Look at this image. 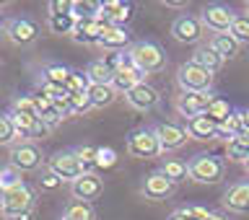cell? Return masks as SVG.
<instances>
[{
  "label": "cell",
  "instance_id": "obj_27",
  "mask_svg": "<svg viewBox=\"0 0 249 220\" xmlns=\"http://www.w3.org/2000/svg\"><path fill=\"white\" fill-rule=\"evenodd\" d=\"M86 75H89L91 85H112V78H114V73H112V70H109L101 60L91 62V65L86 68Z\"/></svg>",
  "mask_w": 249,
  "mask_h": 220
},
{
  "label": "cell",
  "instance_id": "obj_25",
  "mask_svg": "<svg viewBox=\"0 0 249 220\" xmlns=\"http://www.w3.org/2000/svg\"><path fill=\"white\" fill-rule=\"evenodd\" d=\"M226 153H229V161L247 163V158H249V137L247 135H233L229 143H226Z\"/></svg>",
  "mask_w": 249,
  "mask_h": 220
},
{
  "label": "cell",
  "instance_id": "obj_4",
  "mask_svg": "<svg viewBox=\"0 0 249 220\" xmlns=\"http://www.w3.org/2000/svg\"><path fill=\"white\" fill-rule=\"evenodd\" d=\"M29 210H34V189H31L29 184H21L11 192H3V197H0V213L8 220L21 218L23 213H29Z\"/></svg>",
  "mask_w": 249,
  "mask_h": 220
},
{
  "label": "cell",
  "instance_id": "obj_44",
  "mask_svg": "<svg viewBox=\"0 0 249 220\" xmlns=\"http://www.w3.org/2000/svg\"><path fill=\"white\" fill-rule=\"evenodd\" d=\"M62 119H65V117H62L57 109H52V112H47V114L39 117V122H42L47 130H52V127H57V124H62Z\"/></svg>",
  "mask_w": 249,
  "mask_h": 220
},
{
  "label": "cell",
  "instance_id": "obj_5",
  "mask_svg": "<svg viewBox=\"0 0 249 220\" xmlns=\"http://www.w3.org/2000/svg\"><path fill=\"white\" fill-rule=\"evenodd\" d=\"M47 171H52L60 182H70L73 184L75 179H81L86 174V166L81 163V158L75 155V151H62L54 153L50 161H47Z\"/></svg>",
  "mask_w": 249,
  "mask_h": 220
},
{
  "label": "cell",
  "instance_id": "obj_18",
  "mask_svg": "<svg viewBox=\"0 0 249 220\" xmlns=\"http://www.w3.org/2000/svg\"><path fill=\"white\" fill-rule=\"evenodd\" d=\"M171 192H174V182L166 179L161 171H156L143 182V194L148 200H166Z\"/></svg>",
  "mask_w": 249,
  "mask_h": 220
},
{
  "label": "cell",
  "instance_id": "obj_43",
  "mask_svg": "<svg viewBox=\"0 0 249 220\" xmlns=\"http://www.w3.org/2000/svg\"><path fill=\"white\" fill-rule=\"evenodd\" d=\"M122 60H124V52H107L104 57H101V62H104L112 73H117V70L122 68Z\"/></svg>",
  "mask_w": 249,
  "mask_h": 220
},
{
  "label": "cell",
  "instance_id": "obj_41",
  "mask_svg": "<svg viewBox=\"0 0 249 220\" xmlns=\"http://www.w3.org/2000/svg\"><path fill=\"white\" fill-rule=\"evenodd\" d=\"M13 112H16V114H26V117H34V119H39L36 106H34V99H31V96L16 99V101H13Z\"/></svg>",
  "mask_w": 249,
  "mask_h": 220
},
{
  "label": "cell",
  "instance_id": "obj_19",
  "mask_svg": "<svg viewBox=\"0 0 249 220\" xmlns=\"http://www.w3.org/2000/svg\"><path fill=\"white\" fill-rule=\"evenodd\" d=\"M127 42H130V31L122 26H104L99 34V47H104L109 52H120Z\"/></svg>",
  "mask_w": 249,
  "mask_h": 220
},
{
  "label": "cell",
  "instance_id": "obj_26",
  "mask_svg": "<svg viewBox=\"0 0 249 220\" xmlns=\"http://www.w3.org/2000/svg\"><path fill=\"white\" fill-rule=\"evenodd\" d=\"M89 99H91L93 109H104L109 104H114L117 91L112 88V85H91V88H89Z\"/></svg>",
  "mask_w": 249,
  "mask_h": 220
},
{
  "label": "cell",
  "instance_id": "obj_32",
  "mask_svg": "<svg viewBox=\"0 0 249 220\" xmlns=\"http://www.w3.org/2000/svg\"><path fill=\"white\" fill-rule=\"evenodd\" d=\"M23 179H21V171L13 169V166H5L0 169V192H11L16 186H21Z\"/></svg>",
  "mask_w": 249,
  "mask_h": 220
},
{
  "label": "cell",
  "instance_id": "obj_8",
  "mask_svg": "<svg viewBox=\"0 0 249 220\" xmlns=\"http://www.w3.org/2000/svg\"><path fill=\"white\" fill-rule=\"evenodd\" d=\"M11 166L23 171H34L42 166V151L34 143H18L11 148Z\"/></svg>",
  "mask_w": 249,
  "mask_h": 220
},
{
  "label": "cell",
  "instance_id": "obj_34",
  "mask_svg": "<svg viewBox=\"0 0 249 220\" xmlns=\"http://www.w3.org/2000/svg\"><path fill=\"white\" fill-rule=\"evenodd\" d=\"M161 174L177 184V182H184V179L190 176V171H187V163H182V161H166L161 169Z\"/></svg>",
  "mask_w": 249,
  "mask_h": 220
},
{
  "label": "cell",
  "instance_id": "obj_13",
  "mask_svg": "<svg viewBox=\"0 0 249 220\" xmlns=\"http://www.w3.org/2000/svg\"><path fill=\"white\" fill-rule=\"evenodd\" d=\"M5 34H8V39H11L13 44L26 47V44H31L39 36V29H36V23L29 21V18H11L5 23Z\"/></svg>",
  "mask_w": 249,
  "mask_h": 220
},
{
  "label": "cell",
  "instance_id": "obj_22",
  "mask_svg": "<svg viewBox=\"0 0 249 220\" xmlns=\"http://www.w3.org/2000/svg\"><path fill=\"white\" fill-rule=\"evenodd\" d=\"M192 62H195V65H200L202 70H208V73H218V70L223 68L226 60L208 44V47H200V50L192 54Z\"/></svg>",
  "mask_w": 249,
  "mask_h": 220
},
{
  "label": "cell",
  "instance_id": "obj_33",
  "mask_svg": "<svg viewBox=\"0 0 249 220\" xmlns=\"http://www.w3.org/2000/svg\"><path fill=\"white\" fill-rule=\"evenodd\" d=\"M101 11V3H91V0H75L73 3V18L81 21V18H96V13Z\"/></svg>",
  "mask_w": 249,
  "mask_h": 220
},
{
  "label": "cell",
  "instance_id": "obj_54",
  "mask_svg": "<svg viewBox=\"0 0 249 220\" xmlns=\"http://www.w3.org/2000/svg\"><path fill=\"white\" fill-rule=\"evenodd\" d=\"M0 26H3V16H0Z\"/></svg>",
  "mask_w": 249,
  "mask_h": 220
},
{
  "label": "cell",
  "instance_id": "obj_31",
  "mask_svg": "<svg viewBox=\"0 0 249 220\" xmlns=\"http://www.w3.org/2000/svg\"><path fill=\"white\" fill-rule=\"evenodd\" d=\"M68 78H70V68H65V65H47L44 68V83H52V85L65 88Z\"/></svg>",
  "mask_w": 249,
  "mask_h": 220
},
{
  "label": "cell",
  "instance_id": "obj_28",
  "mask_svg": "<svg viewBox=\"0 0 249 220\" xmlns=\"http://www.w3.org/2000/svg\"><path fill=\"white\" fill-rule=\"evenodd\" d=\"M233 112V109L229 106V101L226 99H218V96H213V101H210V106H208V112H205V117L210 122H215V124H221V122H226L229 119V114Z\"/></svg>",
  "mask_w": 249,
  "mask_h": 220
},
{
  "label": "cell",
  "instance_id": "obj_51",
  "mask_svg": "<svg viewBox=\"0 0 249 220\" xmlns=\"http://www.w3.org/2000/svg\"><path fill=\"white\" fill-rule=\"evenodd\" d=\"M244 124L249 127V109H244Z\"/></svg>",
  "mask_w": 249,
  "mask_h": 220
},
{
  "label": "cell",
  "instance_id": "obj_38",
  "mask_svg": "<svg viewBox=\"0 0 249 220\" xmlns=\"http://www.w3.org/2000/svg\"><path fill=\"white\" fill-rule=\"evenodd\" d=\"M16 137H18V130H16L11 114H3L0 117V145H11Z\"/></svg>",
  "mask_w": 249,
  "mask_h": 220
},
{
  "label": "cell",
  "instance_id": "obj_24",
  "mask_svg": "<svg viewBox=\"0 0 249 220\" xmlns=\"http://www.w3.org/2000/svg\"><path fill=\"white\" fill-rule=\"evenodd\" d=\"M210 47L221 54L223 60H233L239 54V42L233 39L231 34H213V39H210Z\"/></svg>",
  "mask_w": 249,
  "mask_h": 220
},
{
  "label": "cell",
  "instance_id": "obj_49",
  "mask_svg": "<svg viewBox=\"0 0 249 220\" xmlns=\"http://www.w3.org/2000/svg\"><path fill=\"white\" fill-rule=\"evenodd\" d=\"M31 218H34V210H29V213H23L21 218H16V220H31Z\"/></svg>",
  "mask_w": 249,
  "mask_h": 220
},
{
  "label": "cell",
  "instance_id": "obj_50",
  "mask_svg": "<svg viewBox=\"0 0 249 220\" xmlns=\"http://www.w3.org/2000/svg\"><path fill=\"white\" fill-rule=\"evenodd\" d=\"M205 220H226V218H223V215H218V213H210Z\"/></svg>",
  "mask_w": 249,
  "mask_h": 220
},
{
  "label": "cell",
  "instance_id": "obj_53",
  "mask_svg": "<svg viewBox=\"0 0 249 220\" xmlns=\"http://www.w3.org/2000/svg\"><path fill=\"white\" fill-rule=\"evenodd\" d=\"M0 220H8V218H5V215H3V213H0Z\"/></svg>",
  "mask_w": 249,
  "mask_h": 220
},
{
  "label": "cell",
  "instance_id": "obj_10",
  "mask_svg": "<svg viewBox=\"0 0 249 220\" xmlns=\"http://www.w3.org/2000/svg\"><path fill=\"white\" fill-rule=\"evenodd\" d=\"M156 132V137H159V143H161V151L166 153V151H179L184 143H187V130L184 127H179L177 122H161V124H156L153 127Z\"/></svg>",
  "mask_w": 249,
  "mask_h": 220
},
{
  "label": "cell",
  "instance_id": "obj_12",
  "mask_svg": "<svg viewBox=\"0 0 249 220\" xmlns=\"http://www.w3.org/2000/svg\"><path fill=\"white\" fill-rule=\"evenodd\" d=\"M138 83H143V73L132 65V57L127 52H124V60H122V68L114 73V78H112V88L120 93V91H124V93H130L132 88H135Z\"/></svg>",
  "mask_w": 249,
  "mask_h": 220
},
{
  "label": "cell",
  "instance_id": "obj_21",
  "mask_svg": "<svg viewBox=\"0 0 249 220\" xmlns=\"http://www.w3.org/2000/svg\"><path fill=\"white\" fill-rule=\"evenodd\" d=\"M187 135H190L192 140H213L215 132H218V124L210 122L205 114L200 117H192V119H187Z\"/></svg>",
  "mask_w": 249,
  "mask_h": 220
},
{
  "label": "cell",
  "instance_id": "obj_52",
  "mask_svg": "<svg viewBox=\"0 0 249 220\" xmlns=\"http://www.w3.org/2000/svg\"><path fill=\"white\" fill-rule=\"evenodd\" d=\"M244 169H247V174H249V158H247V163H244Z\"/></svg>",
  "mask_w": 249,
  "mask_h": 220
},
{
  "label": "cell",
  "instance_id": "obj_45",
  "mask_svg": "<svg viewBox=\"0 0 249 220\" xmlns=\"http://www.w3.org/2000/svg\"><path fill=\"white\" fill-rule=\"evenodd\" d=\"M70 11H73L70 0H52L50 3V16H68Z\"/></svg>",
  "mask_w": 249,
  "mask_h": 220
},
{
  "label": "cell",
  "instance_id": "obj_1",
  "mask_svg": "<svg viewBox=\"0 0 249 220\" xmlns=\"http://www.w3.org/2000/svg\"><path fill=\"white\" fill-rule=\"evenodd\" d=\"M130 57H132V65H135L140 73H161L166 68V52L161 50L156 42H138L130 47Z\"/></svg>",
  "mask_w": 249,
  "mask_h": 220
},
{
  "label": "cell",
  "instance_id": "obj_42",
  "mask_svg": "<svg viewBox=\"0 0 249 220\" xmlns=\"http://www.w3.org/2000/svg\"><path fill=\"white\" fill-rule=\"evenodd\" d=\"M75 155H78V158H81V163H83V166L89 169V166H93V163H96L99 148H93V145H81V148H78V151H75Z\"/></svg>",
  "mask_w": 249,
  "mask_h": 220
},
{
  "label": "cell",
  "instance_id": "obj_55",
  "mask_svg": "<svg viewBox=\"0 0 249 220\" xmlns=\"http://www.w3.org/2000/svg\"><path fill=\"white\" fill-rule=\"evenodd\" d=\"M247 11H249V3H247Z\"/></svg>",
  "mask_w": 249,
  "mask_h": 220
},
{
  "label": "cell",
  "instance_id": "obj_2",
  "mask_svg": "<svg viewBox=\"0 0 249 220\" xmlns=\"http://www.w3.org/2000/svg\"><path fill=\"white\" fill-rule=\"evenodd\" d=\"M187 171H190L192 182L218 184L226 174V163L221 158H215V155H210V153H197L190 163H187Z\"/></svg>",
  "mask_w": 249,
  "mask_h": 220
},
{
  "label": "cell",
  "instance_id": "obj_23",
  "mask_svg": "<svg viewBox=\"0 0 249 220\" xmlns=\"http://www.w3.org/2000/svg\"><path fill=\"white\" fill-rule=\"evenodd\" d=\"M244 130H247V124H244V112H231L229 119L218 124L215 137H223L226 143H229L233 135H244Z\"/></svg>",
  "mask_w": 249,
  "mask_h": 220
},
{
  "label": "cell",
  "instance_id": "obj_16",
  "mask_svg": "<svg viewBox=\"0 0 249 220\" xmlns=\"http://www.w3.org/2000/svg\"><path fill=\"white\" fill-rule=\"evenodd\" d=\"M101 16H104L112 26L124 29V23H130L132 16H135V5L122 3V0H107V3H101Z\"/></svg>",
  "mask_w": 249,
  "mask_h": 220
},
{
  "label": "cell",
  "instance_id": "obj_35",
  "mask_svg": "<svg viewBox=\"0 0 249 220\" xmlns=\"http://www.w3.org/2000/svg\"><path fill=\"white\" fill-rule=\"evenodd\" d=\"M73 29H75L73 13H68V16H50V31H52V34H73Z\"/></svg>",
  "mask_w": 249,
  "mask_h": 220
},
{
  "label": "cell",
  "instance_id": "obj_47",
  "mask_svg": "<svg viewBox=\"0 0 249 220\" xmlns=\"http://www.w3.org/2000/svg\"><path fill=\"white\" fill-rule=\"evenodd\" d=\"M39 184H42V189H50V192H52V189H57V186H60L62 182L52 174V171H44L42 179H39Z\"/></svg>",
  "mask_w": 249,
  "mask_h": 220
},
{
  "label": "cell",
  "instance_id": "obj_15",
  "mask_svg": "<svg viewBox=\"0 0 249 220\" xmlns=\"http://www.w3.org/2000/svg\"><path fill=\"white\" fill-rule=\"evenodd\" d=\"M124 99H127V104L132 109H138V112H151V109L159 104V91L143 81V83H138L130 93H124Z\"/></svg>",
  "mask_w": 249,
  "mask_h": 220
},
{
  "label": "cell",
  "instance_id": "obj_30",
  "mask_svg": "<svg viewBox=\"0 0 249 220\" xmlns=\"http://www.w3.org/2000/svg\"><path fill=\"white\" fill-rule=\"evenodd\" d=\"M89 88H91L89 75H86L83 70H70V78H68V83H65V91H68V93H89Z\"/></svg>",
  "mask_w": 249,
  "mask_h": 220
},
{
  "label": "cell",
  "instance_id": "obj_17",
  "mask_svg": "<svg viewBox=\"0 0 249 220\" xmlns=\"http://www.w3.org/2000/svg\"><path fill=\"white\" fill-rule=\"evenodd\" d=\"M223 207L231 213H249V182L229 186V192L223 194Z\"/></svg>",
  "mask_w": 249,
  "mask_h": 220
},
{
  "label": "cell",
  "instance_id": "obj_11",
  "mask_svg": "<svg viewBox=\"0 0 249 220\" xmlns=\"http://www.w3.org/2000/svg\"><path fill=\"white\" fill-rule=\"evenodd\" d=\"M210 101H213V96L210 93H179L177 96V112L187 117V119H192V117H200L208 112Z\"/></svg>",
  "mask_w": 249,
  "mask_h": 220
},
{
  "label": "cell",
  "instance_id": "obj_14",
  "mask_svg": "<svg viewBox=\"0 0 249 220\" xmlns=\"http://www.w3.org/2000/svg\"><path fill=\"white\" fill-rule=\"evenodd\" d=\"M101 192H104V184H101V179L96 174H83L81 179H75V182L70 184V194H73L78 202H91V200H96Z\"/></svg>",
  "mask_w": 249,
  "mask_h": 220
},
{
  "label": "cell",
  "instance_id": "obj_48",
  "mask_svg": "<svg viewBox=\"0 0 249 220\" xmlns=\"http://www.w3.org/2000/svg\"><path fill=\"white\" fill-rule=\"evenodd\" d=\"M166 8H187V3H182V0H166Z\"/></svg>",
  "mask_w": 249,
  "mask_h": 220
},
{
  "label": "cell",
  "instance_id": "obj_20",
  "mask_svg": "<svg viewBox=\"0 0 249 220\" xmlns=\"http://www.w3.org/2000/svg\"><path fill=\"white\" fill-rule=\"evenodd\" d=\"M101 29H104V26H101L96 18H81V21H75L73 39L78 44H99Z\"/></svg>",
  "mask_w": 249,
  "mask_h": 220
},
{
  "label": "cell",
  "instance_id": "obj_46",
  "mask_svg": "<svg viewBox=\"0 0 249 220\" xmlns=\"http://www.w3.org/2000/svg\"><path fill=\"white\" fill-rule=\"evenodd\" d=\"M31 99H34V106H36V114H39V117L47 114V112H52V109H54V104H52L50 99H44L42 93H34Z\"/></svg>",
  "mask_w": 249,
  "mask_h": 220
},
{
  "label": "cell",
  "instance_id": "obj_36",
  "mask_svg": "<svg viewBox=\"0 0 249 220\" xmlns=\"http://www.w3.org/2000/svg\"><path fill=\"white\" fill-rule=\"evenodd\" d=\"M229 34L236 39L239 44H249V16H236Z\"/></svg>",
  "mask_w": 249,
  "mask_h": 220
},
{
  "label": "cell",
  "instance_id": "obj_7",
  "mask_svg": "<svg viewBox=\"0 0 249 220\" xmlns=\"http://www.w3.org/2000/svg\"><path fill=\"white\" fill-rule=\"evenodd\" d=\"M233 11L229 5H208L202 11V26H208L213 34H229L231 31V23H233Z\"/></svg>",
  "mask_w": 249,
  "mask_h": 220
},
{
  "label": "cell",
  "instance_id": "obj_6",
  "mask_svg": "<svg viewBox=\"0 0 249 220\" xmlns=\"http://www.w3.org/2000/svg\"><path fill=\"white\" fill-rule=\"evenodd\" d=\"M127 153L130 155H135V158H156L161 151V143H159V137H156V132L153 130H138V132H132V135L127 137Z\"/></svg>",
  "mask_w": 249,
  "mask_h": 220
},
{
  "label": "cell",
  "instance_id": "obj_40",
  "mask_svg": "<svg viewBox=\"0 0 249 220\" xmlns=\"http://www.w3.org/2000/svg\"><path fill=\"white\" fill-rule=\"evenodd\" d=\"M99 171H109L117 166V153L112 148H99V155H96V163H93Z\"/></svg>",
  "mask_w": 249,
  "mask_h": 220
},
{
  "label": "cell",
  "instance_id": "obj_29",
  "mask_svg": "<svg viewBox=\"0 0 249 220\" xmlns=\"http://www.w3.org/2000/svg\"><path fill=\"white\" fill-rule=\"evenodd\" d=\"M62 220H96V213H93L91 202H70L65 210V218Z\"/></svg>",
  "mask_w": 249,
  "mask_h": 220
},
{
  "label": "cell",
  "instance_id": "obj_37",
  "mask_svg": "<svg viewBox=\"0 0 249 220\" xmlns=\"http://www.w3.org/2000/svg\"><path fill=\"white\" fill-rule=\"evenodd\" d=\"M210 213L205 207H197V205H192V207H182V210H174V213L169 215V220H205Z\"/></svg>",
  "mask_w": 249,
  "mask_h": 220
},
{
  "label": "cell",
  "instance_id": "obj_9",
  "mask_svg": "<svg viewBox=\"0 0 249 220\" xmlns=\"http://www.w3.org/2000/svg\"><path fill=\"white\" fill-rule=\"evenodd\" d=\"M171 34H174L177 42L182 44H195L202 39V21L197 16H177L174 23H171Z\"/></svg>",
  "mask_w": 249,
  "mask_h": 220
},
{
  "label": "cell",
  "instance_id": "obj_3",
  "mask_svg": "<svg viewBox=\"0 0 249 220\" xmlns=\"http://www.w3.org/2000/svg\"><path fill=\"white\" fill-rule=\"evenodd\" d=\"M177 83L184 93H208L210 85H213V73L202 70L195 62H182L177 70Z\"/></svg>",
  "mask_w": 249,
  "mask_h": 220
},
{
  "label": "cell",
  "instance_id": "obj_39",
  "mask_svg": "<svg viewBox=\"0 0 249 220\" xmlns=\"http://www.w3.org/2000/svg\"><path fill=\"white\" fill-rule=\"evenodd\" d=\"M89 109H93L89 93H70V114H86Z\"/></svg>",
  "mask_w": 249,
  "mask_h": 220
}]
</instances>
